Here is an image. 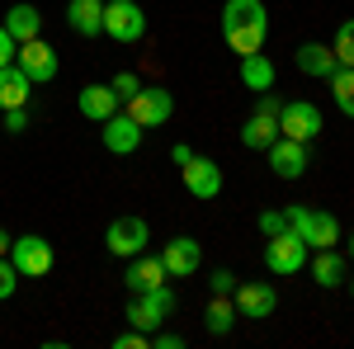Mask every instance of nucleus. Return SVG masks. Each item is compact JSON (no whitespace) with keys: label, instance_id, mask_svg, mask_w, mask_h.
I'll list each match as a JSON object with an SVG mask.
<instances>
[{"label":"nucleus","instance_id":"a878e982","mask_svg":"<svg viewBox=\"0 0 354 349\" xmlns=\"http://www.w3.org/2000/svg\"><path fill=\"white\" fill-rule=\"evenodd\" d=\"M326 81H330V100L340 104V113L354 118V66H335Z\"/></svg>","mask_w":354,"mask_h":349},{"label":"nucleus","instance_id":"4be33fe9","mask_svg":"<svg viewBox=\"0 0 354 349\" xmlns=\"http://www.w3.org/2000/svg\"><path fill=\"white\" fill-rule=\"evenodd\" d=\"M293 62H298L302 76H317V81H326L330 71L340 66V62H335V53H330L326 43H302L298 53H293Z\"/></svg>","mask_w":354,"mask_h":349},{"label":"nucleus","instance_id":"e433bc0d","mask_svg":"<svg viewBox=\"0 0 354 349\" xmlns=\"http://www.w3.org/2000/svg\"><path fill=\"white\" fill-rule=\"evenodd\" d=\"M350 260H354V232H350Z\"/></svg>","mask_w":354,"mask_h":349},{"label":"nucleus","instance_id":"412c9836","mask_svg":"<svg viewBox=\"0 0 354 349\" xmlns=\"http://www.w3.org/2000/svg\"><path fill=\"white\" fill-rule=\"evenodd\" d=\"M307 269H312V279L322 283V288H340V279H345V255L326 245V250H312L307 255Z\"/></svg>","mask_w":354,"mask_h":349},{"label":"nucleus","instance_id":"4c0bfd02","mask_svg":"<svg viewBox=\"0 0 354 349\" xmlns=\"http://www.w3.org/2000/svg\"><path fill=\"white\" fill-rule=\"evenodd\" d=\"M350 293H354V279H350Z\"/></svg>","mask_w":354,"mask_h":349},{"label":"nucleus","instance_id":"9d476101","mask_svg":"<svg viewBox=\"0 0 354 349\" xmlns=\"http://www.w3.org/2000/svg\"><path fill=\"white\" fill-rule=\"evenodd\" d=\"M265 156H270V170L279 175V180H302V175H307V165H312V142L279 137Z\"/></svg>","mask_w":354,"mask_h":349},{"label":"nucleus","instance_id":"2eb2a0df","mask_svg":"<svg viewBox=\"0 0 354 349\" xmlns=\"http://www.w3.org/2000/svg\"><path fill=\"white\" fill-rule=\"evenodd\" d=\"M100 128H104V147H109L113 156H133L137 147H142V123H137L133 113H123V109H118V113H113L109 123H100Z\"/></svg>","mask_w":354,"mask_h":349},{"label":"nucleus","instance_id":"2f4dec72","mask_svg":"<svg viewBox=\"0 0 354 349\" xmlns=\"http://www.w3.org/2000/svg\"><path fill=\"white\" fill-rule=\"evenodd\" d=\"M236 283H241V279H236L232 269H213V279H208V288H213V293H222V297H232V288H236Z\"/></svg>","mask_w":354,"mask_h":349},{"label":"nucleus","instance_id":"1a4fd4ad","mask_svg":"<svg viewBox=\"0 0 354 349\" xmlns=\"http://www.w3.org/2000/svg\"><path fill=\"white\" fill-rule=\"evenodd\" d=\"M123 113H133L142 128H161V123H170V113H175V95L161 90V85H142L133 100H128Z\"/></svg>","mask_w":354,"mask_h":349},{"label":"nucleus","instance_id":"39448f33","mask_svg":"<svg viewBox=\"0 0 354 349\" xmlns=\"http://www.w3.org/2000/svg\"><path fill=\"white\" fill-rule=\"evenodd\" d=\"M307 241H302L298 232H279V236H265V269L279 274V279H288V274H302L307 265Z\"/></svg>","mask_w":354,"mask_h":349},{"label":"nucleus","instance_id":"423d86ee","mask_svg":"<svg viewBox=\"0 0 354 349\" xmlns=\"http://www.w3.org/2000/svg\"><path fill=\"white\" fill-rule=\"evenodd\" d=\"M104 33L113 43H142L147 38V15L137 0H104Z\"/></svg>","mask_w":354,"mask_h":349},{"label":"nucleus","instance_id":"4468645a","mask_svg":"<svg viewBox=\"0 0 354 349\" xmlns=\"http://www.w3.org/2000/svg\"><path fill=\"white\" fill-rule=\"evenodd\" d=\"M161 265H165L170 279H194L198 265H203V245L194 241V236H175V241H165Z\"/></svg>","mask_w":354,"mask_h":349},{"label":"nucleus","instance_id":"473e14b6","mask_svg":"<svg viewBox=\"0 0 354 349\" xmlns=\"http://www.w3.org/2000/svg\"><path fill=\"white\" fill-rule=\"evenodd\" d=\"M5 133H28V109H5Z\"/></svg>","mask_w":354,"mask_h":349},{"label":"nucleus","instance_id":"f3484780","mask_svg":"<svg viewBox=\"0 0 354 349\" xmlns=\"http://www.w3.org/2000/svg\"><path fill=\"white\" fill-rule=\"evenodd\" d=\"M76 109L90 123H109L113 113H118V95H113V85H85L81 95H76Z\"/></svg>","mask_w":354,"mask_h":349},{"label":"nucleus","instance_id":"c9c22d12","mask_svg":"<svg viewBox=\"0 0 354 349\" xmlns=\"http://www.w3.org/2000/svg\"><path fill=\"white\" fill-rule=\"evenodd\" d=\"M10 241H15V236H10V232L0 227V255H10Z\"/></svg>","mask_w":354,"mask_h":349},{"label":"nucleus","instance_id":"f03ea898","mask_svg":"<svg viewBox=\"0 0 354 349\" xmlns=\"http://www.w3.org/2000/svg\"><path fill=\"white\" fill-rule=\"evenodd\" d=\"M170 312H175V288L161 283V288H147V293H133V302L123 307V317L133 330H147V335H156L165 321H170Z\"/></svg>","mask_w":354,"mask_h":349},{"label":"nucleus","instance_id":"cd10ccee","mask_svg":"<svg viewBox=\"0 0 354 349\" xmlns=\"http://www.w3.org/2000/svg\"><path fill=\"white\" fill-rule=\"evenodd\" d=\"M109 85H113V95H118V104H128L137 90H142V76H137V71H118Z\"/></svg>","mask_w":354,"mask_h":349},{"label":"nucleus","instance_id":"f704fd0d","mask_svg":"<svg viewBox=\"0 0 354 349\" xmlns=\"http://www.w3.org/2000/svg\"><path fill=\"white\" fill-rule=\"evenodd\" d=\"M15 53H19V43L10 38V28L0 24V66H10V62H15Z\"/></svg>","mask_w":354,"mask_h":349},{"label":"nucleus","instance_id":"bb28decb","mask_svg":"<svg viewBox=\"0 0 354 349\" xmlns=\"http://www.w3.org/2000/svg\"><path fill=\"white\" fill-rule=\"evenodd\" d=\"M330 53H335V62H340V66H354V19H345V24L335 28Z\"/></svg>","mask_w":354,"mask_h":349},{"label":"nucleus","instance_id":"ddd939ff","mask_svg":"<svg viewBox=\"0 0 354 349\" xmlns=\"http://www.w3.org/2000/svg\"><path fill=\"white\" fill-rule=\"evenodd\" d=\"M232 302H236V317H250V321H265L274 317V307H279V293H274L270 283H236L232 288Z\"/></svg>","mask_w":354,"mask_h":349},{"label":"nucleus","instance_id":"a211bd4d","mask_svg":"<svg viewBox=\"0 0 354 349\" xmlns=\"http://www.w3.org/2000/svg\"><path fill=\"white\" fill-rule=\"evenodd\" d=\"M28 95H33V81L24 76L19 62L0 66V113H5V109H28Z\"/></svg>","mask_w":354,"mask_h":349},{"label":"nucleus","instance_id":"7ed1b4c3","mask_svg":"<svg viewBox=\"0 0 354 349\" xmlns=\"http://www.w3.org/2000/svg\"><path fill=\"white\" fill-rule=\"evenodd\" d=\"M283 217H288V232H298L302 241H307V250H326V245L340 241V222H335L330 213H322V208L288 203V208H283Z\"/></svg>","mask_w":354,"mask_h":349},{"label":"nucleus","instance_id":"7c9ffc66","mask_svg":"<svg viewBox=\"0 0 354 349\" xmlns=\"http://www.w3.org/2000/svg\"><path fill=\"white\" fill-rule=\"evenodd\" d=\"M113 349H151V335L147 330H123V335H113Z\"/></svg>","mask_w":354,"mask_h":349},{"label":"nucleus","instance_id":"c756f323","mask_svg":"<svg viewBox=\"0 0 354 349\" xmlns=\"http://www.w3.org/2000/svg\"><path fill=\"white\" fill-rule=\"evenodd\" d=\"M15 288H19V269L10 265V255H0V302L15 297Z\"/></svg>","mask_w":354,"mask_h":349},{"label":"nucleus","instance_id":"f257e3e1","mask_svg":"<svg viewBox=\"0 0 354 349\" xmlns=\"http://www.w3.org/2000/svg\"><path fill=\"white\" fill-rule=\"evenodd\" d=\"M222 38L232 53H260L270 38V15L260 0H227L222 5Z\"/></svg>","mask_w":354,"mask_h":349},{"label":"nucleus","instance_id":"aec40b11","mask_svg":"<svg viewBox=\"0 0 354 349\" xmlns=\"http://www.w3.org/2000/svg\"><path fill=\"white\" fill-rule=\"evenodd\" d=\"M0 24L10 28V38H15V43H28V38H43V15H38V5H24V0H19V5H10Z\"/></svg>","mask_w":354,"mask_h":349},{"label":"nucleus","instance_id":"9b49d317","mask_svg":"<svg viewBox=\"0 0 354 349\" xmlns=\"http://www.w3.org/2000/svg\"><path fill=\"white\" fill-rule=\"evenodd\" d=\"M322 133V109L312 100H293V104L279 109V137H298V142H312Z\"/></svg>","mask_w":354,"mask_h":349},{"label":"nucleus","instance_id":"0eeeda50","mask_svg":"<svg viewBox=\"0 0 354 349\" xmlns=\"http://www.w3.org/2000/svg\"><path fill=\"white\" fill-rule=\"evenodd\" d=\"M180 180H185V189H189L194 198L213 203L222 194V165L208 161V156H198V151H189V156L180 161Z\"/></svg>","mask_w":354,"mask_h":349},{"label":"nucleus","instance_id":"20e7f679","mask_svg":"<svg viewBox=\"0 0 354 349\" xmlns=\"http://www.w3.org/2000/svg\"><path fill=\"white\" fill-rule=\"evenodd\" d=\"M53 241L48 236H38V232H28V236H15L10 241V265L19 269V279H43V274H53Z\"/></svg>","mask_w":354,"mask_h":349},{"label":"nucleus","instance_id":"b1692460","mask_svg":"<svg viewBox=\"0 0 354 349\" xmlns=\"http://www.w3.org/2000/svg\"><path fill=\"white\" fill-rule=\"evenodd\" d=\"M241 85L245 90H274V62L265 53H245L241 57Z\"/></svg>","mask_w":354,"mask_h":349},{"label":"nucleus","instance_id":"6ab92c4d","mask_svg":"<svg viewBox=\"0 0 354 349\" xmlns=\"http://www.w3.org/2000/svg\"><path fill=\"white\" fill-rule=\"evenodd\" d=\"M66 24L81 38H100L104 33V0H71L66 5Z\"/></svg>","mask_w":354,"mask_h":349},{"label":"nucleus","instance_id":"5701e85b","mask_svg":"<svg viewBox=\"0 0 354 349\" xmlns=\"http://www.w3.org/2000/svg\"><path fill=\"white\" fill-rule=\"evenodd\" d=\"M274 142H279V118L274 113H250L241 128V147H250V151H270Z\"/></svg>","mask_w":354,"mask_h":349},{"label":"nucleus","instance_id":"393cba45","mask_svg":"<svg viewBox=\"0 0 354 349\" xmlns=\"http://www.w3.org/2000/svg\"><path fill=\"white\" fill-rule=\"evenodd\" d=\"M232 326H236V302L213 293V302L203 307V330L208 335H232Z\"/></svg>","mask_w":354,"mask_h":349},{"label":"nucleus","instance_id":"72a5a7b5","mask_svg":"<svg viewBox=\"0 0 354 349\" xmlns=\"http://www.w3.org/2000/svg\"><path fill=\"white\" fill-rule=\"evenodd\" d=\"M151 349H185V335H175V330H156V335H151Z\"/></svg>","mask_w":354,"mask_h":349},{"label":"nucleus","instance_id":"dca6fc26","mask_svg":"<svg viewBox=\"0 0 354 349\" xmlns=\"http://www.w3.org/2000/svg\"><path fill=\"white\" fill-rule=\"evenodd\" d=\"M123 283H128V293H147V288H161V283H170V274H165L161 255H133V265H128V274H123Z\"/></svg>","mask_w":354,"mask_h":349},{"label":"nucleus","instance_id":"c85d7f7f","mask_svg":"<svg viewBox=\"0 0 354 349\" xmlns=\"http://www.w3.org/2000/svg\"><path fill=\"white\" fill-rule=\"evenodd\" d=\"M255 227H260L265 236H279V232H288V217H283V208H270V213L255 217Z\"/></svg>","mask_w":354,"mask_h":349},{"label":"nucleus","instance_id":"f8f14e48","mask_svg":"<svg viewBox=\"0 0 354 349\" xmlns=\"http://www.w3.org/2000/svg\"><path fill=\"white\" fill-rule=\"evenodd\" d=\"M15 62L24 66V76H28L33 85H48V81L57 76V66H62V62H57V48H53V43H43V38H28V43H19Z\"/></svg>","mask_w":354,"mask_h":349},{"label":"nucleus","instance_id":"6e6552de","mask_svg":"<svg viewBox=\"0 0 354 349\" xmlns=\"http://www.w3.org/2000/svg\"><path fill=\"white\" fill-rule=\"evenodd\" d=\"M147 241H151V227L142 217H113L109 227H104V245H109V255H118V260L142 255Z\"/></svg>","mask_w":354,"mask_h":349}]
</instances>
